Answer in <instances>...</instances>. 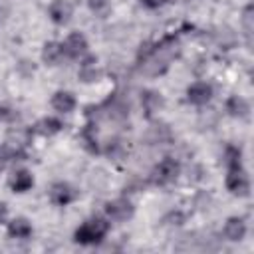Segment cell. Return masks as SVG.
Instances as JSON below:
<instances>
[{
  "mask_svg": "<svg viewBox=\"0 0 254 254\" xmlns=\"http://www.w3.org/2000/svg\"><path fill=\"white\" fill-rule=\"evenodd\" d=\"M224 165L226 169H238L242 167V151L234 145H228L224 149Z\"/></svg>",
  "mask_w": 254,
  "mask_h": 254,
  "instance_id": "cell-19",
  "label": "cell"
},
{
  "mask_svg": "<svg viewBox=\"0 0 254 254\" xmlns=\"http://www.w3.org/2000/svg\"><path fill=\"white\" fill-rule=\"evenodd\" d=\"M52 107L58 113H69L75 107V97L69 91H56L52 97Z\"/></svg>",
  "mask_w": 254,
  "mask_h": 254,
  "instance_id": "cell-15",
  "label": "cell"
},
{
  "mask_svg": "<svg viewBox=\"0 0 254 254\" xmlns=\"http://www.w3.org/2000/svg\"><path fill=\"white\" fill-rule=\"evenodd\" d=\"M62 50H64V54H65L67 58H79V56H83V54L87 52V40H85L83 34L73 32V34H69L67 40L62 44Z\"/></svg>",
  "mask_w": 254,
  "mask_h": 254,
  "instance_id": "cell-8",
  "label": "cell"
},
{
  "mask_svg": "<svg viewBox=\"0 0 254 254\" xmlns=\"http://www.w3.org/2000/svg\"><path fill=\"white\" fill-rule=\"evenodd\" d=\"M109 232V224L107 220L103 218H91V220H85L73 234L75 242L79 244H97L105 238V234Z\"/></svg>",
  "mask_w": 254,
  "mask_h": 254,
  "instance_id": "cell-2",
  "label": "cell"
},
{
  "mask_svg": "<svg viewBox=\"0 0 254 254\" xmlns=\"http://www.w3.org/2000/svg\"><path fill=\"white\" fill-rule=\"evenodd\" d=\"M246 234V222L240 216H230L224 224V238L230 242H240Z\"/></svg>",
  "mask_w": 254,
  "mask_h": 254,
  "instance_id": "cell-10",
  "label": "cell"
},
{
  "mask_svg": "<svg viewBox=\"0 0 254 254\" xmlns=\"http://www.w3.org/2000/svg\"><path fill=\"white\" fill-rule=\"evenodd\" d=\"M34 187V177L30 175V171H26V169H20V171H16L12 177H10V189L14 190V192H26V190H30Z\"/></svg>",
  "mask_w": 254,
  "mask_h": 254,
  "instance_id": "cell-13",
  "label": "cell"
},
{
  "mask_svg": "<svg viewBox=\"0 0 254 254\" xmlns=\"http://www.w3.org/2000/svg\"><path fill=\"white\" fill-rule=\"evenodd\" d=\"M179 171H181V165L171 159V157H165L155 169H153V175H151V181L155 185H169L173 183L177 177H179Z\"/></svg>",
  "mask_w": 254,
  "mask_h": 254,
  "instance_id": "cell-3",
  "label": "cell"
},
{
  "mask_svg": "<svg viewBox=\"0 0 254 254\" xmlns=\"http://www.w3.org/2000/svg\"><path fill=\"white\" fill-rule=\"evenodd\" d=\"M181 54V46H179V38L177 36H167L163 38L155 48H151L149 52H145L143 60H139V69L145 75H161L167 71V67L171 65V62Z\"/></svg>",
  "mask_w": 254,
  "mask_h": 254,
  "instance_id": "cell-1",
  "label": "cell"
},
{
  "mask_svg": "<svg viewBox=\"0 0 254 254\" xmlns=\"http://www.w3.org/2000/svg\"><path fill=\"white\" fill-rule=\"evenodd\" d=\"M62 56H64L62 44H58V42H46L44 44V48H42V60L46 64H56Z\"/></svg>",
  "mask_w": 254,
  "mask_h": 254,
  "instance_id": "cell-18",
  "label": "cell"
},
{
  "mask_svg": "<svg viewBox=\"0 0 254 254\" xmlns=\"http://www.w3.org/2000/svg\"><path fill=\"white\" fill-rule=\"evenodd\" d=\"M185 2H189V0H185Z\"/></svg>",
  "mask_w": 254,
  "mask_h": 254,
  "instance_id": "cell-29",
  "label": "cell"
},
{
  "mask_svg": "<svg viewBox=\"0 0 254 254\" xmlns=\"http://www.w3.org/2000/svg\"><path fill=\"white\" fill-rule=\"evenodd\" d=\"M105 212L111 220L115 222H123V220H129L135 212V206L131 204V200L127 198H115V200H109L105 204Z\"/></svg>",
  "mask_w": 254,
  "mask_h": 254,
  "instance_id": "cell-5",
  "label": "cell"
},
{
  "mask_svg": "<svg viewBox=\"0 0 254 254\" xmlns=\"http://www.w3.org/2000/svg\"><path fill=\"white\" fill-rule=\"evenodd\" d=\"M28 141H30V131H22V129H16V131H10V135H8V143L12 145V147H24V145H28Z\"/></svg>",
  "mask_w": 254,
  "mask_h": 254,
  "instance_id": "cell-21",
  "label": "cell"
},
{
  "mask_svg": "<svg viewBox=\"0 0 254 254\" xmlns=\"http://www.w3.org/2000/svg\"><path fill=\"white\" fill-rule=\"evenodd\" d=\"M48 14H50V18H52L54 24L64 26L71 18V6L65 0H52V4L48 8Z\"/></svg>",
  "mask_w": 254,
  "mask_h": 254,
  "instance_id": "cell-9",
  "label": "cell"
},
{
  "mask_svg": "<svg viewBox=\"0 0 254 254\" xmlns=\"http://www.w3.org/2000/svg\"><path fill=\"white\" fill-rule=\"evenodd\" d=\"M18 119V111L8 107V105H0V121L4 123H14Z\"/></svg>",
  "mask_w": 254,
  "mask_h": 254,
  "instance_id": "cell-24",
  "label": "cell"
},
{
  "mask_svg": "<svg viewBox=\"0 0 254 254\" xmlns=\"http://www.w3.org/2000/svg\"><path fill=\"white\" fill-rule=\"evenodd\" d=\"M226 111H228V115H232V117L244 119V117H248V113H250V105H248V101H246L244 97H240V95H230V97L226 99Z\"/></svg>",
  "mask_w": 254,
  "mask_h": 254,
  "instance_id": "cell-14",
  "label": "cell"
},
{
  "mask_svg": "<svg viewBox=\"0 0 254 254\" xmlns=\"http://www.w3.org/2000/svg\"><path fill=\"white\" fill-rule=\"evenodd\" d=\"M252 20H254V16H252V4H248V6L244 8V12H242V28H244V34H246L248 44H250V38H252V28H254Z\"/></svg>",
  "mask_w": 254,
  "mask_h": 254,
  "instance_id": "cell-22",
  "label": "cell"
},
{
  "mask_svg": "<svg viewBox=\"0 0 254 254\" xmlns=\"http://www.w3.org/2000/svg\"><path fill=\"white\" fill-rule=\"evenodd\" d=\"M165 0H141V4H145L147 8H159Z\"/></svg>",
  "mask_w": 254,
  "mask_h": 254,
  "instance_id": "cell-26",
  "label": "cell"
},
{
  "mask_svg": "<svg viewBox=\"0 0 254 254\" xmlns=\"http://www.w3.org/2000/svg\"><path fill=\"white\" fill-rule=\"evenodd\" d=\"M8 236L10 238H30L32 236V224L26 218H14L8 222Z\"/></svg>",
  "mask_w": 254,
  "mask_h": 254,
  "instance_id": "cell-16",
  "label": "cell"
},
{
  "mask_svg": "<svg viewBox=\"0 0 254 254\" xmlns=\"http://www.w3.org/2000/svg\"><path fill=\"white\" fill-rule=\"evenodd\" d=\"M77 198V190L67 183H54L50 189V200L58 206H67Z\"/></svg>",
  "mask_w": 254,
  "mask_h": 254,
  "instance_id": "cell-6",
  "label": "cell"
},
{
  "mask_svg": "<svg viewBox=\"0 0 254 254\" xmlns=\"http://www.w3.org/2000/svg\"><path fill=\"white\" fill-rule=\"evenodd\" d=\"M81 141H83V147L89 151V153H97V141H95V133H93V125H87L83 131H81Z\"/></svg>",
  "mask_w": 254,
  "mask_h": 254,
  "instance_id": "cell-20",
  "label": "cell"
},
{
  "mask_svg": "<svg viewBox=\"0 0 254 254\" xmlns=\"http://www.w3.org/2000/svg\"><path fill=\"white\" fill-rule=\"evenodd\" d=\"M62 121L60 119H56V117H44L42 121H38L36 123V131L40 133V135H46V137H52V135H56V133H60L62 131Z\"/></svg>",
  "mask_w": 254,
  "mask_h": 254,
  "instance_id": "cell-17",
  "label": "cell"
},
{
  "mask_svg": "<svg viewBox=\"0 0 254 254\" xmlns=\"http://www.w3.org/2000/svg\"><path fill=\"white\" fill-rule=\"evenodd\" d=\"M0 171H2V165H0Z\"/></svg>",
  "mask_w": 254,
  "mask_h": 254,
  "instance_id": "cell-28",
  "label": "cell"
},
{
  "mask_svg": "<svg viewBox=\"0 0 254 254\" xmlns=\"http://www.w3.org/2000/svg\"><path fill=\"white\" fill-rule=\"evenodd\" d=\"M87 6L93 14L97 16H105L109 10V0H87Z\"/></svg>",
  "mask_w": 254,
  "mask_h": 254,
  "instance_id": "cell-23",
  "label": "cell"
},
{
  "mask_svg": "<svg viewBox=\"0 0 254 254\" xmlns=\"http://www.w3.org/2000/svg\"><path fill=\"white\" fill-rule=\"evenodd\" d=\"M163 222H165V224H177V226H179V224L185 222V214H183L181 210H171V212L163 218Z\"/></svg>",
  "mask_w": 254,
  "mask_h": 254,
  "instance_id": "cell-25",
  "label": "cell"
},
{
  "mask_svg": "<svg viewBox=\"0 0 254 254\" xmlns=\"http://www.w3.org/2000/svg\"><path fill=\"white\" fill-rule=\"evenodd\" d=\"M163 97H161V93H157V91H153V89H145L143 93H141V105H143V111H145V115L147 117H151L153 113H157L161 107H163Z\"/></svg>",
  "mask_w": 254,
  "mask_h": 254,
  "instance_id": "cell-12",
  "label": "cell"
},
{
  "mask_svg": "<svg viewBox=\"0 0 254 254\" xmlns=\"http://www.w3.org/2000/svg\"><path fill=\"white\" fill-rule=\"evenodd\" d=\"M187 99L192 105H206L212 99V85L206 81H196L187 89Z\"/></svg>",
  "mask_w": 254,
  "mask_h": 254,
  "instance_id": "cell-7",
  "label": "cell"
},
{
  "mask_svg": "<svg viewBox=\"0 0 254 254\" xmlns=\"http://www.w3.org/2000/svg\"><path fill=\"white\" fill-rule=\"evenodd\" d=\"M95 64H97L95 56H89V58L83 60V64H81V67H79V71H77V77H79L83 83H93V81H97V79L101 77V71L97 69Z\"/></svg>",
  "mask_w": 254,
  "mask_h": 254,
  "instance_id": "cell-11",
  "label": "cell"
},
{
  "mask_svg": "<svg viewBox=\"0 0 254 254\" xmlns=\"http://www.w3.org/2000/svg\"><path fill=\"white\" fill-rule=\"evenodd\" d=\"M226 189L236 194V196H248L250 194V181H248V175L242 167L238 169H228V175H226Z\"/></svg>",
  "mask_w": 254,
  "mask_h": 254,
  "instance_id": "cell-4",
  "label": "cell"
},
{
  "mask_svg": "<svg viewBox=\"0 0 254 254\" xmlns=\"http://www.w3.org/2000/svg\"><path fill=\"white\" fill-rule=\"evenodd\" d=\"M6 214H8V206L4 202H0V222L6 218Z\"/></svg>",
  "mask_w": 254,
  "mask_h": 254,
  "instance_id": "cell-27",
  "label": "cell"
}]
</instances>
